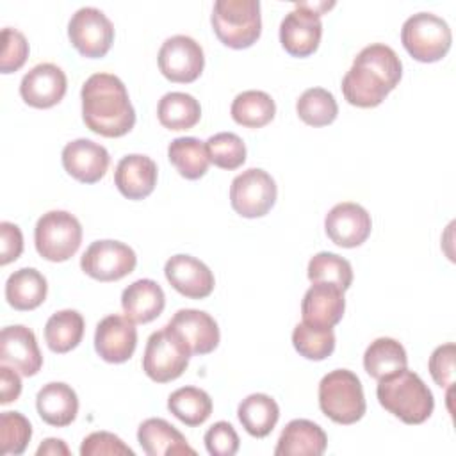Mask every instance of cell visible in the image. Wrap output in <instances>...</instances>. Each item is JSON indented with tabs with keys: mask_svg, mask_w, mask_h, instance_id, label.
Wrapping results in <instances>:
<instances>
[{
	"mask_svg": "<svg viewBox=\"0 0 456 456\" xmlns=\"http://www.w3.org/2000/svg\"><path fill=\"white\" fill-rule=\"evenodd\" d=\"M137 440L148 456L196 454V451L187 444L185 436L173 424L159 417H151L141 422L137 429Z\"/></svg>",
	"mask_w": 456,
	"mask_h": 456,
	"instance_id": "cb8c5ba5",
	"label": "cell"
},
{
	"mask_svg": "<svg viewBox=\"0 0 456 456\" xmlns=\"http://www.w3.org/2000/svg\"><path fill=\"white\" fill-rule=\"evenodd\" d=\"M276 183L273 176L258 167L237 175L230 185L232 208L248 219L265 216L276 201Z\"/></svg>",
	"mask_w": 456,
	"mask_h": 456,
	"instance_id": "9c48e42d",
	"label": "cell"
},
{
	"mask_svg": "<svg viewBox=\"0 0 456 456\" xmlns=\"http://www.w3.org/2000/svg\"><path fill=\"white\" fill-rule=\"evenodd\" d=\"M61 159L64 171L82 183H96L102 180L110 164L109 151L91 139L68 142L62 148Z\"/></svg>",
	"mask_w": 456,
	"mask_h": 456,
	"instance_id": "d6986e66",
	"label": "cell"
},
{
	"mask_svg": "<svg viewBox=\"0 0 456 456\" xmlns=\"http://www.w3.org/2000/svg\"><path fill=\"white\" fill-rule=\"evenodd\" d=\"M454 356L456 347L452 342L438 346L429 356V374L438 387H451L454 383Z\"/></svg>",
	"mask_w": 456,
	"mask_h": 456,
	"instance_id": "ee69618b",
	"label": "cell"
},
{
	"mask_svg": "<svg viewBox=\"0 0 456 456\" xmlns=\"http://www.w3.org/2000/svg\"><path fill=\"white\" fill-rule=\"evenodd\" d=\"M319 406L337 424L358 422L367 410L360 378L347 369L328 372L319 383Z\"/></svg>",
	"mask_w": 456,
	"mask_h": 456,
	"instance_id": "277c9868",
	"label": "cell"
},
{
	"mask_svg": "<svg viewBox=\"0 0 456 456\" xmlns=\"http://www.w3.org/2000/svg\"><path fill=\"white\" fill-rule=\"evenodd\" d=\"M333 5L335 2H297L280 23V43L285 52L292 57L312 55L317 50L322 36L321 14Z\"/></svg>",
	"mask_w": 456,
	"mask_h": 456,
	"instance_id": "52a82bcc",
	"label": "cell"
},
{
	"mask_svg": "<svg viewBox=\"0 0 456 456\" xmlns=\"http://www.w3.org/2000/svg\"><path fill=\"white\" fill-rule=\"evenodd\" d=\"M32 426L20 411H2L0 415V445L2 454H21L30 442Z\"/></svg>",
	"mask_w": 456,
	"mask_h": 456,
	"instance_id": "ab89813d",
	"label": "cell"
},
{
	"mask_svg": "<svg viewBox=\"0 0 456 456\" xmlns=\"http://www.w3.org/2000/svg\"><path fill=\"white\" fill-rule=\"evenodd\" d=\"M68 89L64 71L52 62H41L27 71L20 84L23 102L36 109H50L57 105Z\"/></svg>",
	"mask_w": 456,
	"mask_h": 456,
	"instance_id": "9a60e30c",
	"label": "cell"
},
{
	"mask_svg": "<svg viewBox=\"0 0 456 456\" xmlns=\"http://www.w3.org/2000/svg\"><path fill=\"white\" fill-rule=\"evenodd\" d=\"M296 110L301 121L310 126H326L335 121L338 105L335 96L322 87L306 89L296 102Z\"/></svg>",
	"mask_w": 456,
	"mask_h": 456,
	"instance_id": "e575fe53",
	"label": "cell"
},
{
	"mask_svg": "<svg viewBox=\"0 0 456 456\" xmlns=\"http://www.w3.org/2000/svg\"><path fill=\"white\" fill-rule=\"evenodd\" d=\"M230 114L235 123L248 128H262L273 121L276 114L274 100L256 89L239 93L230 107Z\"/></svg>",
	"mask_w": 456,
	"mask_h": 456,
	"instance_id": "4dcf8cb0",
	"label": "cell"
},
{
	"mask_svg": "<svg viewBox=\"0 0 456 456\" xmlns=\"http://www.w3.org/2000/svg\"><path fill=\"white\" fill-rule=\"evenodd\" d=\"M354 61L369 66L378 75H381L390 89H394L403 77V64L399 55L383 43H372L362 48Z\"/></svg>",
	"mask_w": 456,
	"mask_h": 456,
	"instance_id": "74e56055",
	"label": "cell"
},
{
	"mask_svg": "<svg viewBox=\"0 0 456 456\" xmlns=\"http://www.w3.org/2000/svg\"><path fill=\"white\" fill-rule=\"evenodd\" d=\"M401 41L413 59L420 62H435L449 52L452 34L447 21L440 16L417 12L403 23Z\"/></svg>",
	"mask_w": 456,
	"mask_h": 456,
	"instance_id": "8992f818",
	"label": "cell"
},
{
	"mask_svg": "<svg viewBox=\"0 0 456 456\" xmlns=\"http://www.w3.org/2000/svg\"><path fill=\"white\" fill-rule=\"evenodd\" d=\"M0 362L21 376H34L43 365V354L32 330L23 324L5 326L0 333Z\"/></svg>",
	"mask_w": 456,
	"mask_h": 456,
	"instance_id": "2e32d148",
	"label": "cell"
},
{
	"mask_svg": "<svg viewBox=\"0 0 456 456\" xmlns=\"http://www.w3.org/2000/svg\"><path fill=\"white\" fill-rule=\"evenodd\" d=\"M82 119L86 126L103 137H121L135 125V110L119 77L94 73L80 91Z\"/></svg>",
	"mask_w": 456,
	"mask_h": 456,
	"instance_id": "6da1fadb",
	"label": "cell"
},
{
	"mask_svg": "<svg viewBox=\"0 0 456 456\" xmlns=\"http://www.w3.org/2000/svg\"><path fill=\"white\" fill-rule=\"evenodd\" d=\"M39 417L55 428L69 426L78 413V397L75 390L61 381L46 383L36 395Z\"/></svg>",
	"mask_w": 456,
	"mask_h": 456,
	"instance_id": "484cf974",
	"label": "cell"
},
{
	"mask_svg": "<svg viewBox=\"0 0 456 456\" xmlns=\"http://www.w3.org/2000/svg\"><path fill=\"white\" fill-rule=\"evenodd\" d=\"M212 28L217 39L230 48L251 46L262 32L258 0H217L212 9Z\"/></svg>",
	"mask_w": 456,
	"mask_h": 456,
	"instance_id": "3957f363",
	"label": "cell"
},
{
	"mask_svg": "<svg viewBox=\"0 0 456 456\" xmlns=\"http://www.w3.org/2000/svg\"><path fill=\"white\" fill-rule=\"evenodd\" d=\"M379 404L404 424H422L435 408V399L419 374L403 369L378 381Z\"/></svg>",
	"mask_w": 456,
	"mask_h": 456,
	"instance_id": "7a4b0ae2",
	"label": "cell"
},
{
	"mask_svg": "<svg viewBox=\"0 0 456 456\" xmlns=\"http://www.w3.org/2000/svg\"><path fill=\"white\" fill-rule=\"evenodd\" d=\"M80 454L82 456H103V454H107V456H121V454L134 456V451L114 433L94 431L82 440Z\"/></svg>",
	"mask_w": 456,
	"mask_h": 456,
	"instance_id": "7bdbcfd3",
	"label": "cell"
},
{
	"mask_svg": "<svg viewBox=\"0 0 456 456\" xmlns=\"http://www.w3.org/2000/svg\"><path fill=\"white\" fill-rule=\"evenodd\" d=\"M48 292L46 278L34 267H21L14 271L5 281V299L14 310L37 308Z\"/></svg>",
	"mask_w": 456,
	"mask_h": 456,
	"instance_id": "4316f807",
	"label": "cell"
},
{
	"mask_svg": "<svg viewBox=\"0 0 456 456\" xmlns=\"http://www.w3.org/2000/svg\"><path fill=\"white\" fill-rule=\"evenodd\" d=\"M84 317L77 310L66 308L55 312L45 326V340L53 353H68L75 349L84 337Z\"/></svg>",
	"mask_w": 456,
	"mask_h": 456,
	"instance_id": "f546056e",
	"label": "cell"
},
{
	"mask_svg": "<svg viewBox=\"0 0 456 456\" xmlns=\"http://www.w3.org/2000/svg\"><path fill=\"white\" fill-rule=\"evenodd\" d=\"M137 265L135 251L119 240H94L80 258L82 271L98 281H118Z\"/></svg>",
	"mask_w": 456,
	"mask_h": 456,
	"instance_id": "30bf717a",
	"label": "cell"
},
{
	"mask_svg": "<svg viewBox=\"0 0 456 456\" xmlns=\"http://www.w3.org/2000/svg\"><path fill=\"white\" fill-rule=\"evenodd\" d=\"M346 310L344 290L331 283H312L301 301L303 321L321 328H333Z\"/></svg>",
	"mask_w": 456,
	"mask_h": 456,
	"instance_id": "ffe728a7",
	"label": "cell"
},
{
	"mask_svg": "<svg viewBox=\"0 0 456 456\" xmlns=\"http://www.w3.org/2000/svg\"><path fill=\"white\" fill-rule=\"evenodd\" d=\"M68 37L87 59L103 57L114 41L112 21L96 7H80L68 23Z\"/></svg>",
	"mask_w": 456,
	"mask_h": 456,
	"instance_id": "8fae6325",
	"label": "cell"
},
{
	"mask_svg": "<svg viewBox=\"0 0 456 456\" xmlns=\"http://www.w3.org/2000/svg\"><path fill=\"white\" fill-rule=\"evenodd\" d=\"M167 159L187 180L201 178L208 169L205 144L196 137H176L167 146Z\"/></svg>",
	"mask_w": 456,
	"mask_h": 456,
	"instance_id": "d6a6232c",
	"label": "cell"
},
{
	"mask_svg": "<svg viewBox=\"0 0 456 456\" xmlns=\"http://www.w3.org/2000/svg\"><path fill=\"white\" fill-rule=\"evenodd\" d=\"M28 57L27 37L11 27L2 30V52H0V71L12 73L18 71Z\"/></svg>",
	"mask_w": 456,
	"mask_h": 456,
	"instance_id": "60d3db41",
	"label": "cell"
},
{
	"mask_svg": "<svg viewBox=\"0 0 456 456\" xmlns=\"http://www.w3.org/2000/svg\"><path fill=\"white\" fill-rule=\"evenodd\" d=\"M137 346L135 322L128 317L112 314L96 324L94 349L109 363H123L132 358Z\"/></svg>",
	"mask_w": 456,
	"mask_h": 456,
	"instance_id": "4fadbf2b",
	"label": "cell"
},
{
	"mask_svg": "<svg viewBox=\"0 0 456 456\" xmlns=\"http://www.w3.org/2000/svg\"><path fill=\"white\" fill-rule=\"evenodd\" d=\"M23 251V235L20 226L2 221L0 223V264L7 265L16 260Z\"/></svg>",
	"mask_w": 456,
	"mask_h": 456,
	"instance_id": "f6af8a7d",
	"label": "cell"
},
{
	"mask_svg": "<svg viewBox=\"0 0 456 456\" xmlns=\"http://www.w3.org/2000/svg\"><path fill=\"white\" fill-rule=\"evenodd\" d=\"M157 116L162 126L169 130H189L201 118L200 102L189 93H166L157 107Z\"/></svg>",
	"mask_w": 456,
	"mask_h": 456,
	"instance_id": "1f68e13d",
	"label": "cell"
},
{
	"mask_svg": "<svg viewBox=\"0 0 456 456\" xmlns=\"http://www.w3.org/2000/svg\"><path fill=\"white\" fill-rule=\"evenodd\" d=\"M121 306H123L125 317H128L137 324H146L162 314L166 306V296L162 287L157 281L150 278H142L130 283L123 290Z\"/></svg>",
	"mask_w": 456,
	"mask_h": 456,
	"instance_id": "d4e9b609",
	"label": "cell"
},
{
	"mask_svg": "<svg viewBox=\"0 0 456 456\" xmlns=\"http://www.w3.org/2000/svg\"><path fill=\"white\" fill-rule=\"evenodd\" d=\"M0 392H2V397H0L2 404L16 401L21 394L20 376L16 374V370H12V367L4 365V363L0 367Z\"/></svg>",
	"mask_w": 456,
	"mask_h": 456,
	"instance_id": "bcb514c9",
	"label": "cell"
},
{
	"mask_svg": "<svg viewBox=\"0 0 456 456\" xmlns=\"http://www.w3.org/2000/svg\"><path fill=\"white\" fill-rule=\"evenodd\" d=\"M390 91L381 75L356 61H353L351 69L342 78L344 98L356 107H378Z\"/></svg>",
	"mask_w": 456,
	"mask_h": 456,
	"instance_id": "7402d4cb",
	"label": "cell"
},
{
	"mask_svg": "<svg viewBox=\"0 0 456 456\" xmlns=\"http://www.w3.org/2000/svg\"><path fill=\"white\" fill-rule=\"evenodd\" d=\"M324 230L331 242H335L337 246L356 248L363 244L370 235V214L358 203H338L326 214Z\"/></svg>",
	"mask_w": 456,
	"mask_h": 456,
	"instance_id": "5bb4252c",
	"label": "cell"
},
{
	"mask_svg": "<svg viewBox=\"0 0 456 456\" xmlns=\"http://www.w3.org/2000/svg\"><path fill=\"white\" fill-rule=\"evenodd\" d=\"M292 344L301 356L319 362L333 353L335 333L333 328H321L303 321L292 331Z\"/></svg>",
	"mask_w": 456,
	"mask_h": 456,
	"instance_id": "8d00e7d4",
	"label": "cell"
},
{
	"mask_svg": "<svg viewBox=\"0 0 456 456\" xmlns=\"http://www.w3.org/2000/svg\"><path fill=\"white\" fill-rule=\"evenodd\" d=\"M208 160L221 169H237L246 162V146L233 132H219L205 142Z\"/></svg>",
	"mask_w": 456,
	"mask_h": 456,
	"instance_id": "f35d334b",
	"label": "cell"
},
{
	"mask_svg": "<svg viewBox=\"0 0 456 456\" xmlns=\"http://www.w3.org/2000/svg\"><path fill=\"white\" fill-rule=\"evenodd\" d=\"M328 445V436L322 428L306 419L290 420L274 449L276 456H321Z\"/></svg>",
	"mask_w": 456,
	"mask_h": 456,
	"instance_id": "603a6c76",
	"label": "cell"
},
{
	"mask_svg": "<svg viewBox=\"0 0 456 456\" xmlns=\"http://www.w3.org/2000/svg\"><path fill=\"white\" fill-rule=\"evenodd\" d=\"M167 410L185 426H200L212 413L210 395L196 387H182L169 394Z\"/></svg>",
	"mask_w": 456,
	"mask_h": 456,
	"instance_id": "836d02e7",
	"label": "cell"
},
{
	"mask_svg": "<svg viewBox=\"0 0 456 456\" xmlns=\"http://www.w3.org/2000/svg\"><path fill=\"white\" fill-rule=\"evenodd\" d=\"M167 326L180 337L191 354H208L219 344V328L214 317L203 310L182 308Z\"/></svg>",
	"mask_w": 456,
	"mask_h": 456,
	"instance_id": "ac0fdd59",
	"label": "cell"
},
{
	"mask_svg": "<svg viewBox=\"0 0 456 456\" xmlns=\"http://www.w3.org/2000/svg\"><path fill=\"white\" fill-rule=\"evenodd\" d=\"M114 183L125 198L142 200L150 196L157 185V164L148 155L130 153L118 162Z\"/></svg>",
	"mask_w": 456,
	"mask_h": 456,
	"instance_id": "44dd1931",
	"label": "cell"
},
{
	"mask_svg": "<svg viewBox=\"0 0 456 456\" xmlns=\"http://www.w3.org/2000/svg\"><path fill=\"white\" fill-rule=\"evenodd\" d=\"M157 61L160 73L167 80L178 84L194 82L205 66L201 45L183 34L167 37L159 50Z\"/></svg>",
	"mask_w": 456,
	"mask_h": 456,
	"instance_id": "7c38bea8",
	"label": "cell"
},
{
	"mask_svg": "<svg viewBox=\"0 0 456 456\" xmlns=\"http://www.w3.org/2000/svg\"><path fill=\"white\" fill-rule=\"evenodd\" d=\"M34 242L43 258L50 262H64L80 248V221L66 210H50L37 219L34 228Z\"/></svg>",
	"mask_w": 456,
	"mask_h": 456,
	"instance_id": "5b68a950",
	"label": "cell"
},
{
	"mask_svg": "<svg viewBox=\"0 0 456 456\" xmlns=\"http://www.w3.org/2000/svg\"><path fill=\"white\" fill-rule=\"evenodd\" d=\"M191 351L180 340V337L166 324L162 330L153 331L148 337L142 370L146 376L157 383H167L183 374L189 365Z\"/></svg>",
	"mask_w": 456,
	"mask_h": 456,
	"instance_id": "ba28073f",
	"label": "cell"
},
{
	"mask_svg": "<svg viewBox=\"0 0 456 456\" xmlns=\"http://www.w3.org/2000/svg\"><path fill=\"white\" fill-rule=\"evenodd\" d=\"M205 447L212 456H233L239 451L240 440L233 426L226 420L212 424L205 433Z\"/></svg>",
	"mask_w": 456,
	"mask_h": 456,
	"instance_id": "b9f144b4",
	"label": "cell"
},
{
	"mask_svg": "<svg viewBox=\"0 0 456 456\" xmlns=\"http://www.w3.org/2000/svg\"><path fill=\"white\" fill-rule=\"evenodd\" d=\"M237 417L242 424V428L255 438L267 436L278 419H280V408L278 403L267 395V394H251L246 399L240 401L237 408Z\"/></svg>",
	"mask_w": 456,
	"mask_h": 456,
	"instance_id": "f1b7e54d",
	"label": "cell"
},
{
	"mask_svg": "<svg viewBox=\"0 0 456 456\" xmlns=\"http://www.w3.org/2000/svg\"><path fill=\"white\" fill-rule=\"evenodd\" d=\"M164 274L176 292L191 299L210 296L216 285L208 265L191 255H173L164 265Z\"/></svg>",
	"mask_w": 456,
	"mask_h": 456,
	"instance_id": "e0dca14e",
	"label": "cell"
},
{
	"mask_svg": "<svg viewBox=\"0 0 456 456\" xmlns=\"http://www.w3.org/2000/svg\"><path fill=\"white\" fill-rule=\"evenodd\" d=\"M36 454L37 456H45V454H50V456H59V454H62V456H69V449H68V445L61 440V438H46L39 447H37V451H36Z\"/></svg>",
	"mask_w": 456,
	"mask_h": 456,
	"instance_id": "7dc6e473",
	"label": "cell"
},
{
	"mask_svg": "<svg viewBox=\"0 0 456 456\" xmlns=\"http://www.w3.org/2000/svg\"><path fill=\"white\" fill-rule=\"evenodd\" d=\"M308 280L312 283H331L342 290H347L353 283V267L349 260L337 253L321 251L308 262Z\"/></svg>",
	"mask_w": 456,
	"mask_h": 456,
	"instance_id": "d590c367",
	"label": "cell"
},
{
	"mask_svg": "<svg viewBox=\"0 0 456 456\" xmlns=\"http://www.w3.org/2000/svg\"><path fill=\"white\" fill-rule=\"evenodd\" d=\"M408 365V356L401 342L390 337H379L363 353V369L374 379H383Z\"/></svg>",
	"mask_w": 456,
	"mask_h": 456,
	"instance_id": "83f0119b",
	"label": "cell"
}]
</instances>
